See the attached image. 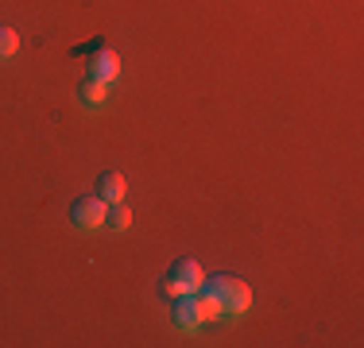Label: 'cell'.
Returning a JSON list of instances; mask_svg holds the SVG:
<instances>
[{
	"label": "cell",
	"mask_w": 364,
	"mask_h": 348,
	"mask_svg": "<svg viewBox=\"0 0 364 348\" xmlns=\"http://www.w3.org/2000/svg\"><path fill=\"white\" fill-rule=\"evenodd\" d=\"M205 286V271H202V263L198 259H190V256H182L171 263V271L167 278H163V294L167 298H178V294H194V290H202Z\"/></svg>",
	"instance_id": "1"
},
{
	"label": "cell",
	"mask_w": 364,
	"mask_h": 348,
	"mask_svg": "<svg viewBox=\"0 0 364 348\" xmlns=\"http://www.w3.org/2000/svg\"><path fill=\"white\" fill-rule=\"evenodd\" d=\"M205 290H213L218 294V302H221V313H245L248 306H252V290H248L240 278H232V275H218Z\"/></svg>",
	"instance_id": "2"
},
{
	"label": "cell",
	"mask_w": 364,
	"mask_h": 348,
	"mask_svg": "<svg viewBox=\"0 0 364 348\" xmlns=\"http://www.w3.org/2000/svg\"><path fill=\"white\" fill-rule=\"evenodd\" d=\"M105 213H109V202H101L97 194H82V197H74V205H70V221L77 229H101V224H105Z\"/></svg>",
	"instance_id": "3"
},
{
	"label": "cell",
	"mask_w": 364,
	"mask_h": 348,
	"mask_svg": "<svg viewBox=\"0 0 364 348\" xmlns=\"http://www.w3.org/2000/svg\"><path fill=\"white\" fill-rule=\"evenodd\" d=\"M117 74H120V58L112 55L109 47H97L93 50V62H90V77H97V82H117Z\"/></svg>",
	"instance_id": "4"
},
{
	"label": "cell",
	"mask_w": 364,
	"mask_h": 348,
	"mask_svg": "<svg viewBox=\"0 0 364 348\" xmlns=\"http://www.w3.org/2000/svg\"><path fill=\"white\" fill-rule=\"evenodd\" d=\"M93 194H97L101 197V202H124V194H128V178H124V174H120V170H105V174H101V178H97V190H93Z\"/></svg>",
	"instance_id": "5"
},
{
	"label": "cell",
	"mask_w": 364,
	"mask_h": 348,
	"mask_svg": "<svg viewBox=\"0 0 364 348\" xmlns=\"http://www.w3.org/2000/svg\"><path fill=\"white\" fill-rule=\"evenodd\" d=\"M175 321H178L182 329H198V325H202L198 294H178V298H175Z\"/></svg>",
	"instance_id": "6"
},
{
	"label": "cell",
	"mask_w": 364,
	"mask_h": 348,
	"mask_svg": "<svg viewBox=\"0 0 364 348\" xmlns=\"http://www.w3.org/2000/svg\"><path fill=\"white\" fill-rule=\"evenodd\" d=\"M105 224H109V229H117V232H124L128 224H132V209H128L124 202H112L109 213H105Z\"/></svg>",
	"instance_id": "7"
},
{
	"label": "cell",
	"mask_w": 364,
	"mask_h": 348,
	"mask_svg": "<svg viewBox=\"0 0 364 348\" xmlns=\"http://www.w3.org/2000/svg\"><path fill=\"white\" fill-rule=\"evenodd\" d=\"M77 93H82V101H85V104H105V97H109L105 82H97V77H85Z\"/></svg>",
	"instance_id": "8"
},
{
	"label": "cell",
	"mask_w": 364,
	"mask_h": 348,
	"mask_svg": "<svg viewBox=\"0 0 364 348\" xmlns=\"http://www.w3.org/2000/svg\"><path fill=\"white\" fill-rule=\"evenodd\" d=\"M16 50H20V35H16L12 28H4V23H0V58H12Z\"/></svg>",
	"instance_id": "9"
}]
</instances>
